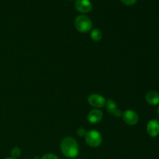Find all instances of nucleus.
Masks as SVG:
<instances>
[{
  "mask_svg": "<svg viewBox=\"0 0 159 159\" xmlns=\"http://www.w3.org/2000/svg\"><path fill=\"white\" fill-rule=\"evenodd\" d=\"M76 10L82 13H88L93 9V4L90 0H77L75 4Z\"/></svg>",
  "mask_w": 159,
  "mask_h": 159,
  "instance_id": "obj_6",
  "label": "nucleus"
},
{
  "mask_svg": "<svg viewBox=\"0 0 159 159\" xmlns=\"http://www.w3.org/2000/svg\"><path fill=\"white\" fill-rule=\"evenodd\" d=\"M102 112L99 109H94L91 110L88 114V120L91 124H96L100 122L102 119Z\"/></svg>",
  "mask_w": 159,
  "mask_h": 159,
  "instance_id": "obj_8",
  "label": "nucleus"
},
{
  "mask_svg": "<svg viewBox=\"0 0 159 159\" xmlns=\"http://www.w3.org/2000/svg\"><path fill=\"white\" fill-rule=\"evenodd\" d=\"M123 120L124 121L126 124L129 126H134L138 124L139 120L138 115L134 110H127L122 113Z\"/></svg>",
  "mask_w": 159,
  "mask_h": 159,
  "instance_id": "obj_4",
  "label": "nucleus"
},
{
  "mask_svg": "<svg viewBox=\"0 0 159 159\" xmlns=\"http://www.w3.org/2000/svg\"><path fill=\"white\" fill-rule=\"evenodd\" d=\"M40 159H59L57 155H54V154H46V155H43Z\"/></svg>",
  "mask_w": 159,
  "mask_h": 159,
  "instance_id": "obj_13",
  "label": "nucleus"
},
{
  "mask_svg": "<svg viewBox=\"0 0 159 159\" xmlns=\"http://www.w3.org/2000/svg\"><path fill=\"white\" fill-rule=\"evenodd\" d=\"M75 26L80 33H88L92 30L93 22L85 15L78 16L75 20Z\"/></svg>",
  "mask_w": 159,
  "mask_h": 159,
  "instance_id": "obj_2",
  "label": "nucleus"
},
{
  "mask_svg": "<svg viewBox=\"0 0 159 159\" xmlns=\"http://www.w3.org/2000/svg\"><path fill=\"white\" fill-rule=\"evenodd\" d=\"M61 151L65 157L74 158L79 153V146L75 139L71 137H66L61 143Z\"/></svg>",
  "mask_w": 159,
  "mask_h": 159,
  "instance_id": "obj_1",
  "label": "nucleus"
},
{
  "mask_svg": "<svg viewBox=\"0 0 159 159\" xmlns=\"http://www.w3.org/2000/svg\"><path fill=\"white\" fill-rule=\"evenodd\" d=\"M5 159H16V158H12V157H11V158H5Z\"/></svg>",
  "mask_w": 159,
  "mask_h": 159,
  "instance_id": "obj_16",
  "label": "nucleus"
},
{
  "mask_svg": "<svg viewBox=\"0 0 159 159\" xmlns=\"http://www.w3.org/2000/svg\"><path fill=\"white\" fill-rule=\"evenodd\" d=\"M158 114L159 115V107H158Z\"/></svg>",
  "mask_w": 159,
  "mask_h": 159,
  "instance_id": "obj_17",
  "label": "nucleus"
},
{
  "mask_svg": "<svg viewBox=\"0 0 159 159\" xmlns=\"http://www.w3.org/2000/svg\"><path fill=\"white\" fill-rule=\"evenodd\" d=\"M120 1L126 6H133L137 2L138 0H120Z\"/></svg>",
  "mask_w": 159,
  "mask_h": 159,
  "instance_id": "obj_14",
  "label": "nucleus"
},
{
  "mask_svg": "<svg viewBox=\"0 0 159 159\" xmlns=\"http://www.w3.org/2000/svg\"><path fill=\"white\" fill-rule=\"evenodd\" d=\"M106 107L109 113L113 115L115 117H120L122 116V112L117 108L116 103L112 99H108L106 102Z\"/></svg>",
  "mask_w": 159,
  "mask_h": 159,
  "instance_id": "obj_7",
  "label": "nucleus"
},
{
  "mask_svg": "<svg viewBox=\"0 0 159 159\" xmlns=\"http://www.w3.org/2000/svg\"><path fill=\"white\" fill-rule=\"evenodd\" d=\"M85 140L86 144L89 147L92 148H97L100 146L102 144V138L101 134L99 131L95 130H89L86 132V134L85 136Z\"/></svg>",
  "mask_w": 159,
  "mask_h": 159,
  "instance_id": "obj_3",
  "label": "nucleus"
},
{
  "mask_svg": "<svg viewBox=\"0 0 159 159\" xmlns=\"http://www.w3.org/2000/svg\"><path fill=\"white\" fill-rule=\"evenodd\" d=\"M90 37H91L92 40L94 41H99L102 37V33L99 29H94L91 31Z\"/></svg>",
  "mask_w": 159,
  "mask_h": 159,
  "instance_id": "obj_11",
  "label": "nucleus"
},
{
  "mask_svg": "<svg viewBox=\"0 0 159 159\" xmlns=\"http://www.w3.org/2000/svg\"><path fill=\"white\" fill-rule=\"evenodd\" d=\"M147 132L149 136L155 138L159 134V122L156 120H152L147 125Z\"/></svg>",
  "mask_w": 159,
  "mask_h": 159,
  "instance_id": "obj_9",
  "label": "nucleus"
},
{
  "mask_svg": "<svg viewBox=\"0 0 159 159\" xmlns=\"http://www.w3.org/2000/svg\"><path fill=\"white\" fill-rule=\"evenodd\" d=\"M77 134L79 137L82 138V137L85 136V134H86V131H85V129L82 128V127H81V128H79L77 130Z\"/></svg>",
  "mask_w": 159,
  "mask_h": 159,
  "instance_id": "obj_15",
  "label": "nucleus"
},
{
  "mask_svg": "<svg viewBox=\"0 0 159 159\" xmlns=\"http://www.w3.org/2000/svg\"><path fill=\"white\" fill-rule=\"evenodd\" d=\"M146 101L152 106L159 104V94L155 91H150L146 95Z\"/></svg>",
  "mask_w": 159,
  "mask_h": 159,
  "instance_id": "obj_10",
  "label": "nucleus"
},
{
  "mask_svg": "<svg viewBox=\"0 0 159 159\" xmlns=\"http://www.w3.org/2000/svg\"><path fill=\"white\" fill-rule=\"evenodd\" d=\"M88 102L91 107L96 109H99L106 106V99L99 94H92L89 96Z\"/></svg>",
  "mask_w": 159,
  "mask_h": 159,
  "instance_id": "obj_5",
  "label": "nucleus"
},
{
  "mask_svg": "<svg viewBox=\"0 0 159 159\" xmlns=\"http://www.w3.org/2000/svg\"><path fill=\"white\" fill-rule=\"evenodd\" d=\"M20 155H21V150H20V148L16 147L14 148H12V151H11V155H12V158L16 159L17 158H19V157L20 156Z\"/></svg>",
  "mask_w": 159,
  "mask_h": 159,
  "instance_id": "obj_12",
  "label": "nucleus"
}]
</instances>
